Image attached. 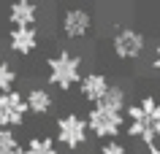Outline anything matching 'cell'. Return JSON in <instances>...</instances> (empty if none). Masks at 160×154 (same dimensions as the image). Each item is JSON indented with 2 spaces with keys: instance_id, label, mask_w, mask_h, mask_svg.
<instances>
[{
  "instance_id": "cell-9",
  "label": "cell",
  "mask_w": 160,
  "mask_h": 154,
  "mask_svg": "<svg viewBox=\"0 0 160 154\" xmlns=\"http://www.w3.org/2000/svg\"><path fill=\"white\" fill-rule=\"evenodd\" d=\"M8 22H11V27H35V22H38V3H33V0L11 3Z\"/></svg>"
},
{
  "instance_id": "cell-7",
  "label": "cell",
  "mask_w": 160,
  "mask_h": 154,
  "mask_svg": "<svg viewBox=\"0 0 160 154\" xmlns=\"http://www.w3.org/2000/svg\"><path fill=\"white\" fill-rule=\"evenodd\" d=\"M60 30L65 38L71 41H79V38H87L90 30H92V14L82 6H71V8L62 11V19H60Z\"/></svg>"
},
{
  "instance_id": "cell-4",
  "label": "cell",
  "mask_w": 160,
  "mask_h": 154,
  "mask_svg": "<svg viewBox=\"0 0 160 154\" xmlns=\"http://www.w3.org/2000/svg\"><path fill=\"white\" fill-rule=\"evenodd\" d=\"M84 122H87V130L95 138H101V141H111V138H117L125 130V114L106 111L101 105H92L90 114L84 116Z\"/></svg>"
},
{
  "instance_id": "cell-17",
  "label": "cell",
  "mask_w": 160,
  "mask_h": 154,
  "mask_svg": "<svg viewBox=\"0 0 160 154\" xmlns=\"http://www.w3.org/2000/svg\"><path fill=\"white\" fill-rule=\"evenodd\" d=\"M152 68H155V70L160 73V46L155 49V57H152Z\"/></svg>"
},
{
  "instance_id": "cell-19",
  "label": "cell",
  "mask_w": 160,
  "mask_h": 154,
  "mask_svg": "<svg viewBox=\"0 0 160 154\" xmlns=\"http://www.w3.org/2000/svg\"><path fill=\"white\" fill-rule=\"evenodd\" d=\"M11 154H27V152H25V146H19L17 152H11Z\"/></svg>"
},
{
  "instance_id": "cell-5",
  "label": "cell",
  "mask_w": 160,
  "mask_h": 154,
  "mask_svg": "<svg viewBox=\"0 0 160 154\" xmlns=\"http://www.w3.org/2000/svg\"><path fill=\"white\" fill-rule=\"evenodd\" d=\"M144 46H147V38H144L141 30L136 27H119L114 38H111V49L119 60H138L144 54Z\"/></svg>"
},
{
  "instance_id": "cell-16",
  "label": "cell",
  "mask_w": 160,
  "mask_h": 154,
  "mask_svg": "<svg viewBox=\"0 0 160 154\" xmlns=\"http://www.w3.org/2000/svg\"><path fill=\"white\" fill-rule=\"evenodd\" d=\"M98 154H128V149L119 141H106V143L98 149Z\"/></svg>"
},
{
  "instance_id": "cell-6",
  "label": "cell",
  "mask_w": 160,
  "mask_h": 154,
  "mask_svg": "<svg viewBox=\"0 0 160 154\" xmlns=\"http://www.w3.org/2000/svg\"><path fill=\"white\" fill-rule=\"evenodd\" d=\"M27 119V105H25V92L11 89V92L0 95V127L17 130Z\"/></svg>"
},
{
  "instance_id": "cell-1",
  "label": "cell",
  "mask_w": 160,
  "mask_h": 154,
  "mask_svg": "<svg viewBox=\"0 0 160 154\" xmlns=\"http://www.w3.org/2000/svg\"><path fill=\"white\" fill-rule=\"evenodd\" d=\"M128 135L141 141L144 146L158 143L160 138V100L144 95L138 103L128 105Z\"/></svg>"
},
{
  "instance_id": "cell-8",
  "label": "cell",
  "mask_w": 160,
  "mask_h": 154,
  "mask_svg": "<svg viewBox=\"0 0 160 154\" xmlns=\"http://www.w3.org/2000/svg\"><path fill=\"white\" fill-rule=\"evenodd\" d=\"M8 49L19 57H27L38 49V30L35 27H11L8 30Z\"/></svg>"
},
{
  "instance_id": "cell-15",
  "label": "cell",
  "mask_w": 160,
  "mask_h": 154,
  "mask_svg": "<svg viewBox=\"0 0 160 154\" xmlns=\"http://www.w3.org/2000/svg\"><path fill=\"white\" fill-rule=\"evenodd\" d=\"M19 149V138L14 130L8 127H0V154H11Z\"/></svg>"
},
{
  "instance_id": "cell-2",
  "label": "cell",
  "mask_w": 160,
  "mask_h": 154,
  "mask_svg": "<svg viewBox=\"0 0 160 154\" xmlns=\"http://www.w3.org/2000/svg\"><path fill=\"white\" fill-rule=\"evenodd\" d=\"M46 78L52 86H57L62 92H68L71 86H76L82 81V57L76 51H57L46 60Z\"/></svg>"
},
{
  "instance_id": "cell-11",
  "label": "cell",
  "mask_w": 160,
  "mask_h": 154,
  "mask_svg": "<svg viewBox=\"0 0 160 154\" xmlns=\"http://www.w3.org/2000/svg\"><path fill=\"white\" fill-rule=\"evenodd\" d=\"M25 105H27V114H38V116H43V114L52 111L54 97H52V92L46 89V86H33L30 92H25Z\"/></svg>"
},
{
  "instance_id": "cell-12",
  "label": "cell",
  "mask_w": 160,
  "mask_h": 154,
  "mask_svg": "<svg viewBox=\"0 0 160 154\" xmlns=\"http://www.w3.org/2000/svg\"><path fill=\"white\" fill-rule=\"evenodd\" d=\"M95 105H101V108H106V111L125 114V108H128V92L122 89V86H117V84H109L106 95H103V97L95 103Z\"/></svg>"
},
{
  "instance_id": "cell-3",
  "label": "cell",
  "mask_w": 160,
  "mask_h": 154,
  "mask_svg": "<svg viewBox=\"0 0 160 154\" xmlns=\"http://www.w3.org/2000/svg\"><path fill=\"white\" fill-rule=\"evenodd\" d=\"M87 138H90V130H87L84 116H79V114H65L54 124V143L68 149V152L82 149L87 143Z\"/></svg>"
},
{
  "instance_id": "cell-18",
  "label": "cell",
  "mask_w": 160,
  "mask_h": 154,
  "mask_svg": "<svg viewBox=\"0 0 160 154\" xmlns=\"http://www.w3.org/2000/svg\"><path fill=\"white\" fill-rule=\"evenodd\" d=\"M144 154H160V143H152V146H147V152Z\"/></svg>"
},
{
  "instance_id": "cell-13",
  "label": "cell",
  "mask_w": 160,
  "mask_h": 154,
  "mask_svg": "<svg viewBox=\"0 0 160 154\" xmlns=\"http://www.w3.org/2000/svg\"><path fill=\"white\" fill-rule=\"evenodd\" d=\"M25 152L27 154H60V149H57V143H54V138H49V135H33L25 143Z\"/></svg>"
},
{
  "instance_id": "cell-10",
  "label": "cell",
  "mask_w": 160,
  "mask_h": 154,
  "mask_svg": "<svg viewBox=\"0 0 160 154\" xmlns=\"http://www.w3.org/2000/svg\"><path fill=\"white\" fill-rule=\"evenodd\" d=\"M106 89H109V78L103 76V73H98V70L84 73L82 81H79V92H82V97H84L87 103H92V105L106 95Z\"/></svg>"
},
{
  "instance_id": "cell-14",
  "label": "cell",
  "mask_w": 160,
  "mask_h": 154,
  "mask_svg": "<svg viewBox=\"0 0 160 154\" xmlns=\"http://www.w3.org/2000/svg\"><path fill=\"white\" fill-rule=\"evenodd\" d=\"M14 84H17V70H14V65L6 62V60H0V95L11 92Z\"/></svg>"
}]
</instances>
